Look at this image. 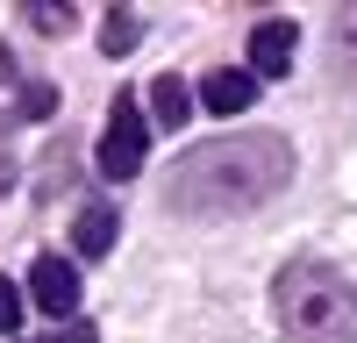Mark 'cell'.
<instances>
[{
	"label": "cell",
	"instance_id": "6da1fadb",
	"mask_svg": "<svg viewBox=\"0 0 357 343\" xmlns=\"http://www.w3.org/2000/svg\"><path fill=\"white\" fill-rule=\"evenodd\" d=\"M286 179H293L286 136H215V143H193L165 172V200L178 215H243L264 208Z\"/></svg>",
	"mask_w": 357,
	"mask_h": 343
},
{
	"label": "cell",
	"instance_id": "7a4b0ae2",
	"mask_svg": "<svg viewBox=\"0 0 357 343\" xmlns=\"http://www.w3.org/2000/svg\"><path fill=\"white\" fill-rule=\"evenodd\" d=\"M272 307L293 343H357V286L329 257H293L272 279Z\"/></svg>",
	"mask_w": 357,
	"mask_h": 343
},
{
	"label": "cell",
	"instance_id": "3957f363",
	"mask_svg": "<svg viewBox=\"0 0 357 343\" xmlns=\"http://www.w3.org/2000/svg\"><path fill=\"white\" fill-rule=\"evenodd\" d=\"M143 151H151V129H143V107L136 100H114V114H107V136H100V151H93V165H100V179H136L143 172Z\"/></svg>",
	"mask_w": 357,
	"mask_h": 343
},
{
	"label": "cell",
	"instance_id": "277c9868",
	"mask_svg": "<svg viewBox=\"0 0 357 343\" xmlns=\"http://www.w3.org/2000/svg\"><path fill=\"white\" fill-rule=\"evenodd\" d=\"M29 300H36L50 322H72V307H79V272H72V257L43 250L36 265H29Z\"/></svg>",
	"mask_w": 357,
	"mask_h": 343
},
{
	"label": "cell",
	"instance_id": "5b68a950",
	"mask_svg": "<svg viewBox=\"0 0 357 343\" xmlns=\"http://www.w3.org/2000/svg\"><path fill=\"white\" fill-rule=\"evenodd\" d=\"M293 50H301V22H293V15H264L250 29V72L257 79H286Z\"/></svg>",
	"mask_w": 357,
	"mask_h": 343
},
{
	"label": "cell",
	"instance_id": "8992f818",
	"mask_svg": "<svg viewBox=\"0 0 357 343\" xmlns=\"http://www.w3.org/2000/svg\"><path fill=\"white\" fill-rule=\"evenodd\" d=\"M250 100H257V72H243V65H222V72L200 79V107L207 114H243Z\"/></svg>",
	"mask_w": 357,
	"mask_h": 343
},
{
	"label": "cell",
	"instance_id": "52a82bcc",
	"mask_svg": "<svg viewBox=\"0 0 357 343\" xmlns=\"http://www.w3.org/2000/svg\"><path fill=\"white\" fill-rule=\"evenodd\" d=\"M114 236H122V215H114L107 200H100V208H86V215L72 222V250H79V257H107Z\"/></svg>",
	"mask_w": 357,
	"mask_h": 343
},
{
	"label": "cell",
	"instance_id": "ba28073f",
	"mask_svg": "<svg viewBox=\"0 0 357 343\" xmlns=\"http://www.w3.org/2000/svg\"><path fill=\"white\" fill-rule=\"evenodd\" d=\"M329 65H336L343 79H357V0L329 15Z\"/></svg>",
	"mask_w": 357,
	"mask_h": 343
},
{
	"label": "cell",
	"instance_id": "9c48e42d",
	"mask_svg": "<svg viewBox=\"0 0 357 343\" xmlns=\"http://www.w3.org/2000/svg\"><path fill=\"white\" fill-rule=\"evenodd\" d=\"M136 43H143V15H136V8H107V15H100V50H107V57H129Z\"/></svg>",
	"mask_w": 357,
	"mask_h": 343
},
{
	"label": "cell",
	"instance_id": "30bf717a",
	"mask_svg": "<svg viewBox=\"0 0 357 343\" xmlns=\"http://www.w3.org/2000/svg\"><path fill=\"white\" fill-rule=\"evenodd\" d=\"M151 114H158V129H186V114H193V93L178 79H158L151 86Z\"/></svg>",
	"mask_w": 357,
	"mask_h": 343
},
{
	"label": "cell",
	"instance_id": "8fae6325",
	"mask_svg": "<svg viewBox=\"0 0 357 343\" xmlns=\"http://www.w3.org/2000/svg\"><path fill=\"white\" fill-rule=\"evenodd\" d=\"M22 22H29V29H43V36H65V29H72V8H65V0H29Z\"/></svg>",
	"mask_w": 357,
	"mask_h": 343
},
{
	"label": "cell",
	"instance_id": "7c38bea8",
	"mask_svg": "<svg viewBox=\"0 0 357 343\" xmlns=\"http://www.w3.org/2000/svg\"><path fill=\"white\" fill-rule=\"evenodd\" d=\"M50 107H57V86H43V79H29V86H22V114H29V122H43Z\"/></svg>",
	"mask_w": 357,
	"mask_h": 343
},
{
	"label": "cell",
	"instance_id": "4fadbf2b",
	"mask_svg": "<svg viewBox=\"0 0 357 343\" xmlns=\"http://www.w3.org/2000/svg\"><path fill=\"white\" fill-rule=\"evenodd\" d=\"M36 343H100V329H93V322H65V329H50V336H36Z\"/></svg>",
	"mask_w": 357,
	"mask_h": 343
},
{
	"label": "cell",
	"instance_id": "5bb4252c",
	"mask_svg": "<svg viewBox=\"0 0 357 343\" xmlns=\"http://www.w3.org/2000/svg\"><path fill=\"white\" fill-rule=\"evenodd\" d=\"M22 322V294H15V279H0V336H8Z\"/></svg>",
	"mask_w": 357,
	"mask_h": 343
},
{
	"label": "cell",
	"instance_id": "9a60e30c",
	"mask_svg": "<svg viewBox=\"0 0 357 343\" xmlns=\"http://www.w3.org/2000/svg\"><path fill=\"white\" fill-rule=\"evenodd\" d=\"M0 79H15V57H8V43H0Z\"/></svg>",
	"mask_w": 357,
	"mask_h": 343
},
{
	"label": "cell",
	"instance_id": "2e32d148",
	"mask_svg": "<svg viewBox=\"0 0 357 343\" xmlns=\"http://www.w3.org/2000/svg\"><path fill=\"white\" fill-rule=\"evenodd\" d=\"M0 186H8V158H0Z\"/></svg>",
	"mask_w": 357,
	"mask_h": 343
}]
</instances>
